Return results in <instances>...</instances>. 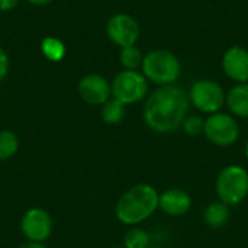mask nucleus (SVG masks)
Listing matches in <instances>:
<instances>
[{"instance_id": "bb28decb", "label": "nucleus", "mask_w": 248, "mask_h": 248, "mask_svg": "<svg viewBox=\"0 0 248 248\" xmlns=\"http://www.w3.org/2000/svg\"><path fill=\"white\" fill-rule=\"evenodd\" d=\"M150 248H161V247H155V246H151V247Z\"/></svg>"}, {"instance_id": "5701e85b", "label": "nucleus", "mask_w": 248, "mask_h": 248, "mask_svg": "<svg viewBox=\"0 0 248 248\" xmlns=\"http://www.w3.org/2000/svg\"><path fill=\"white\" fill-rule=\"evenodd\" d=\"M19 248H46L42 243H26V244H23V246H20Z\"/></svg>"}, {"instance_id": "6ab92c4d", "label": "nucleus", "mask_w": 248, "mask_h": 248, "mask_svg": "<svg viewBox=\"0 0 248 248\" xmlns=\"http://www.w3.org/2000/svg\"><path fill=\"white\" fill-rule=\"evenodd\" d=\"M41 49H42V54L45 55V58L49 61H54V62L61 61L65 57V45L60 39L52 38V36H48L42 41Z\"/></svg>"}, {"instance_id": "7ed1b4c3", "label": "nucleus", "mask_w": 248, "mask_h": 248, "mask_svg": "<svg viewBox=\"0 0 248 248\" xmlns=\"http://www.w3.org/2000/svg\"><path fill=\"white\" fill-rule=\"evenodd\" d=\"M141 71L148 80L158 87L176 84L182 74V62L179 57L164 48L153 49L144 55Z\"/></svg>"}, {"instance_id": "9d476101", "label": "nucleus", "mask_w": 248, "mask_h": 248, "mask_svg": "<svg viewBox=\"0 0 248 248\" xmlns=\"http://www.w3.org/2000/svg\"><path fill=\"white\" fill-rule=\"evenodd\" d=\"M78 94L80 97L92 105L102 106L112 97V86L110 83L100 74H87L78 81Z\"/></svg>"}, {"instance_id": "0eeeda50", "label": "nucleus", "mask_w": 248, "mask_h": 248, "mask_svg": "<svg viewBox=\"0 0 248 248\" xmlns=\"http://www.w3.org/2000/svg\"><path fill=\"white\" fill-rule=\"evenodd\" d=\"M203 135L215 147L227 148L237 144L241 135V128L234 115L221 110L205 118Z\"/></svg>"}, {"instance_id": "dca6fc26", "label": "nucleus", "mask_w": 248, "mask_h": 248, "mask_svg": "<svg viewBox=\"0 0 248 248\" xmlns=\"http://www.w3.org/2000/svg\"><path fill=\"white\" fill-rule=\"evenodd\" d=\"M122 246L125 248H150L151 235L141 227H129V230L124 234Z\"/></svg>"}, {"instance_id": "393cba45", "label": "nucleus", "mask_w": 248, "mask_h": 248, "mask_svg": "<svg viewBox=\"0 0 248 248\" xmlns=\"http://www.w3.org/2000/svg\"><path fill=\"white\" fill-rule=\"evenodd\" d=\"M244 157H246V160H247L248 163V141L246 142V145H244Z\"/></svg>"}, {"instance_id": "f257e3e1", "label": "nucleus", "mask_w": 248, "mask_h": 248, "mask_svg": "<svg viewBox=\"0 0 248 248\" xmlns=\"http://www.w3.org/2000/svg\"><path fill=\"white\" fill-rule=\"evenodd\" d=\"M189 109L190 100L186 89L177 84L161 86L147 96L142 119L153 132L170 135L182 128Z\"/></svg>"}, {"instance_id": "a211bd4d", "label": "nucleus", "mask_w": 248, "mask_h": 248, "mask_svg": "<svg viewBox=\"0 0 248 248\" xmlns=\"http://www.w3.org/2000/svg\"><path fill=\"white\" fill-rule=\"evenodd\" d=\"M19 150V138L15 132L3 129L0 131V161L10 160Z\"/></svg>"}, {"instance_id": "20e7f679", "label": "nucleus", "mask_w": 248, "mask_h": 248, "mask_svg": "<svg viewBox=\"0 0 248 248\" xmlns=\"http://www.w3.org/2000/svg\"><path fill=\"white\" fill-rule=\"evenodd\" d=\"M215 192L221 202L238 206L248 198V170L240 164L222 167L215 179Z\"/></svg>"}, {"instance_id": "1a4fd4ad", "label": "nucleus", "mask_w": 248, "mask_h": 248, "mask_svg": "<svg viewBox=\"0 0 248 248\" xmlns=\"http://www.w3.org/2000/svg\"><path fill=\"white\" fill-rule=\"evenodd\" d=\"M20 231L29 243H44L52 234V218L42 208H31L20 219Z\"/></svg>"}, {"instance_id": "f03ea898", "label": "nucleus", "mask_w": 248, "mask_h": 248, "mask_svg": "<svg viewBox=\"0 0 248 248\" xmlns=\"http://www.w3.org/2000/svg\"><path fill=\"white\" fill-rule=\"evenodd\" d=\"M160 192L150 183H138L121 195L115 205L116 219L128 227H138L158 211Z\"/></svg>"}, {"instance_id": "412c9836", "label": "nucleus", "mask_w": 248, "mask_h": 248, "mask_svg": "<svg viewBox=\"0 0 248 248\" xmlns=\"http://www.w3.org/2000/svg\"><path fill=\"white\" fill-rule=\"evenodd\" d=\"M9 67H10L9 57H7V54L0 48V83H1V81L4 80V77L7 76Z\"/></svg>"}, {"instance_id": "a878e982", "label": "nucleus", "mask_w": 248, "mask_h": 248, "mask_svg": "<svg viewBox=\"0 0 248 248\" xmlns=\"http://www.w3.org/2000/svg\"><path fill=\"white\" fill-rule=\"evenodd\" d=\"M110 248H125L124 246H115V247H110Z\"/></svg>"}, {"instance_id": "39448f33", "label": "nucleus", "mask_w": 248, "mask_h": 248, "mask_svg": "<svg viewBox=\"0 0 248 248\" xmlns=\"http://www.w3.org/2000/svg\"><path fill=\"white\" fill-rule=\"evenodd\" d=\"M190 106L202 115H212L221 112L225 106L227 92L224 87L211 78H199L192 83L187 90Z\"/></svg>"}, {"instance_id": "ddd939ff", "label": "nucleus", "mask_w": 248, "mask_h": 248, "mask_svg": "<svg viewBox=\"0 0 248 248\" xmlns=\"http://www.w3.org/2000/svg\"><path fill=\"white\" fill-rule=\"evenodd\" d=\"M225 106L237 119H248V83H238L227 92Z\"/></svg>"}, {"instance_id": "423d86ee", "label": "nucleus", "mask_w": 248, "mask_h": 248, "mask_svg": "<svg viewBox=\"0 0 248 248\" xmlns=\"http://www.w3.org/2000/svg\"><path fill=\"white\" fill-rule=\"evenodd\" d=\"M148 80L140 70H122L112 80V97L128 105H135L147 99Z\"/></svg>"}, {"instance_id": "4be33fe9", "label": "nucleus", "mask_w": 248, "mask_h": 248, "mask_svg": "<svg viewBox=\"0 0 248 248\" xmlns=\"http://www.w3.org/2000/svg\"><path fill=\"white\" fill-rule=\"evenodd\" d=\"M19 1L20 0H0V10H3V12L13 10L19 4Z\"/></svg>"}, {"instance_id": "9b49d317", "label": "nucleus", "mask_w": 248, "mask_h": 248, "mask_svg": "<svg viewBox=\"0 0 248 248\" xmlns=\"http://www.w3.org/2000/svg\"><path fill=\"white\" fill-rule=\"evenodd\" d=\"M193 208V199L190 193L182 187H169L160 193L158 209L171 218H180L187 215Z\"/></svg>"}, {"instance_id": "aec40b11", "label": "nucleus", "mask_w": 248, "mask_h": 248, "mask_svg": "<svg viewBox=\"0 0 248 248\" xmlns=\"http://www.w3.org/2000/svg\"><path fill=\"white\" fill-rule=\"evenodd\" d=\"M180 129L187 137H192V138L201 137V135H203V129H205V118L198 113H189L185 118Z\"/></svg>"}, {"instance_id": "f8f14e48", "label": "nucleus", "mask_w": 248, "mask_h": 248, "mask_svg": "<svg viewBox=\"0 0 248 248\" xmlns=\"http://www.w3.org/2000/svg\"><path fill=\"white\" fill-rule=\"evenodd\" d=\"M222 70L225 76L238 83H248V49L241 45L230 46L222 55Z\"/></svg>"}, {"instance_id": "2eb2a0df", "label": "nucleus", "mask_w": 248, "mask_h": 248, "mask_svg": "<svg viewBox=\"0 0 248 248\" xmlns=\"http://www.w3.org/2000/svg\"><path fill=\"white\" fill-rule=\"evenodd\" d=\"M126 115V106L119 100L110 97L106 103L102 105L100 118L106 125H119Z\"/></svg>"}, {"instance_id": "f3484780", "label": "nucleus", "mask_w": 248, "mask_h": 248, "mask_svg": "<svg viewBox=\"0 0 248 248\" xmlns=\"http://www.w3.org/2000/svg\"><path fill=\"white\" fill-rule=\"evenodd\" d=\"M142 61H144V54L138 46L131 45V46L121 48L119 62L124 67V70H138L141 68Z\"/></svg>"}, {"instance_id": "4468645a", "label": "nucleus", "mask_w": 248, "mask_h": 248, "mask_svg": "<svg viewBox=\"0 0 248 248\" xmlns=\"http://www.w3.org/2000/svg\"><path fill=\"white\" fill-rule=\"evenodd\" d=\"M203 222L209 230H222L228 225L231 219V206L221 202L219 199L212 201L206 205L202 214Z\"/></svg>"}, {"instance_id": "6e6552de", "label": "nucleus", "mask_w": 248, "mask_h": 248, "mask_svg": "<svg viewBox=\"0 0 248 248\" xmlns=\"http://www.w3.org/2000/svg\"><path fill=\"white\" fill-rule=\"evenodd\" d=\"M141 28L138 20L128 13H116L106 23L108 38L119 48L135 45L140 39Z\"/></svg>"}, {"instance_id": "b1692460", "label": "nucleus", "mask_w": 248, "mask_h": 248, "mask_svg": "<svg viewBox=\"0 0 248 248\" xmlns=\"http://www.w3.org/2000/svg\"><path fill=\"white\" fill-rule=\"evenodd\" d=\"M26 1H29L32 4H36V6H45V4L51 3L52 0H26Z\"/></svg>"}]
</instances>
